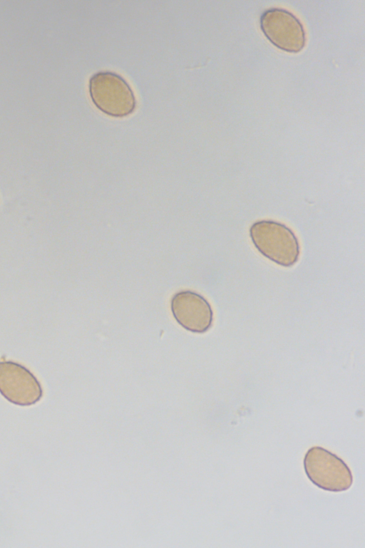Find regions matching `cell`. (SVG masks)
I'll return each instance as SVG.
<instances>
[{
	"instance_id": "1",
	"label": "cell",
	"mask_w": 365,
	"mask_h": 548,
	"mask_svg": "<svg viewBox=\"0 0 365 548\" xmlns=\"http://www.w3.org/2000/svg\"><path fill=\"white\" fill-rule=\"evenodd\" d=\"M249 233L257 251L272 262L291 267L298 262L299 239L285 224L272 219L258 220L250 226Z\"/></svg>"
},
{
	"instance_id": "2",
	"label": "cell",
	"mask_w": 365,
	"mask_h": 548,
	"mask_svg": "<svg viewBox=\"0 0 365 548\" xmlns=\"http://www.w3.org/2000/svg\"><path fill=\"white\" fill-rule=\"evenodd\" d=\"M88 91L94 105L107 115L123 118L136 108L133 89L117 73L102 71L93 74L89 78Z\"/></svg>"
},
{
	"instance_id": "3",
	"label": "cell",
	"mask_w": 365,
	"mask_h": 548,
	"mask_svg": "<svg viewBox=\"0 0 365 548\" xmlns=\"http://www.w3.org/2000/svg\"><path fill=\"white\" fill-rule=\"evenodd\" d=\"M303 464L309 480L320 489L339 492L349 490L352 485L353 476L348 465L322 447L310 448L304 455Z\"/></svg>"
},
{
	"instance_id": "4",
	"label": "cell",
	"mask_w": 365,
	"mask_h": 548,
	"mask_svg": "<svg viewBox=\"0 0 365 548\" xmlns=\"http://www.w3.org/2000/svg\"><path fill=\"white\" fill-rule=\"evenodd\" d=\"M259 22L265 37L277 48L297 53L304 48V28L292 12L282 8H271L263 12Z\"/></svg>"
},
{
	"instance_id": "5",
	"label": "cell",
	"mask_w": 365,
	"mask_h": 548,
	"mask_svg": "<svg viewBox=\"0 0 365 548\" xmlns=\"http://www.w3.org/2000/svg\"><path fill=\"white\" fill-rule=\"evenodd\" d=\"M0 394L14 405L27 407L41 400L43 390L26 366L14 361H0Z\"/></svg>"
},
{
	"instance_id": "6",
	"label": "cell",
	"mask_w": 365,
	"mask_h": 548,
	"mask_svg": "<svg viewBox=\"0 0 365 548\" xmlns=\"http://www.w3.org/2000/svg\"><path fill=\"white\" fill-rule=\"evenodd\" d=\"M170 308L176 321L185 329L196 334L207 332L212 325L213 311L201 294L190 290L175 293Z\"/></svg>"
}]
</instances>
